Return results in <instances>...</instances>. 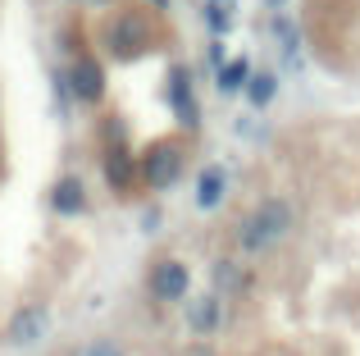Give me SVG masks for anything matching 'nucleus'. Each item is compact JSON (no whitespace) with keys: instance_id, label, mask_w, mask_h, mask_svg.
Wrapping results in <instances>:
<instances>
[{"instance_id":"f257e3e1","label":"nucleus","mask_w":360,"mask_h":356,"mask_svg":"<svg viewBox=\"0 0 360 356\" xmlns=\"http://www.w3.org/2000/svg\"><path fill=\"white\" fill-rule=\"evenodd\" d=\"M288 233H292V205L283 201V196H269V201H260V205H255V210L242 220L238 247L246 251V256H260V251L278 247Z\"/></svg>"},{"instance_id":"f03ea898","label":"nucleus","mask_w":360,"mask_h":356,"mask_svg":"<svg viewBox=\"0 0 360 356\" xmlns=\"http://www.w3.org/2000/svg\"><path fill=\"white\" fill-rule=\"evenodd\" d=\"M101 37H105V51L115 60H137V55H146L155 46V32H150V23L141 14H115Z\"/></svg>"},{"instance_id":"7ed1b4c3","label":"nucleus","mask_w":360,"mask_h":356,"mask_svg":"<svg viewBox=\"0 0 360 356\" xmlns=\"http://www.w3.org/2000/svg\"><path fill=\"white\" fill-rule=\"evenodd\" d=\"M141 183L155 187V192H165V187H174L178 178H183V146L174 142V137H160V142H150L146 151H141Z\"/></svg>"},{"instance_id":"20e7f679","label":"nucleus","mask_w":360,"mask_h":356,"mask_svg":"<svg viewBox=\"0 0 360 356\" xmlns=\"http://www.w3.org/2000/svg\"><path fill=\"white\" fill-rule=\"evenodd\" d=\"M46 329H51V311H46L41 302H27V306H18V311L9 315L5 343L9 348H32V343L46 338Z\"/></svg>"},{"instance_id":"39448f33","label":"nucleus","mask_w":360,"mask_h":356,"mask_svg":"<svg viewBox=\"0 0 360 356\" xmlns=\"http://www.w3.org/2000/svg\"><path fill=\"white\" fill-rule=\"evenodd\" d=\"M146 288L160 297V302H187L192 293V274H187L183 260H155L146 269Z\"/></svg>"},{"instance_id":"423d86ee","label":"nucleus","mask_w":360,"mask_h":356,"mask_svg":"<svg viewBox=\"0 0 360 356\" xmlns=\"http://www.w3.org/2000/svg\"><path fill=\"white\" fill-rule=\"evenodd\" d=\"M69 91L82 106H101V101H105V69H101L91 55H78V60L69 64Z\"/></svg>"},{"instance_id":"0eeeda50","label":"nucleus","mask_w":360,"mask_h":356,"mask_svg":"<svg viewBox=\"0 0 360 356\" xmlns=\"http://www.w3.org/2000/svg\"><path fill=\"white\" fill-rule=\"evenodd\" d=\"M169 106H174V119L187 133L201 128V106H196V96H192V69H183V64L169 69Z\"/></svg>"},{"instance_id":"6e6552de","label":"nucleus","mask_w":360,"mask_h":356,"mask_svg":"<svg viewBox=\"0 0 360 356\" xmlns=\"http://www.w3.org/2000/svg\"><path fill=\"white\" fill-rule=\"evenodd\" d=\"M137 155L128 151V146H105V155H101V170H105V183H110V192H128L132 183L141 178V170H137Z\"/></svg>"},{"instance_id":"1a4fd4ad","label":"nucleus","mask_w":360,"mask_h":356,"mask_svg":"<svg viewBox=\"0 0 360 356\" xmlns=\"http://www.w3.org/2000/svg\"><path fill=\"white\" fill-rule=\"evenodd\" d=\"M187 329H192V333H219L224 329L219 293H196V297H187Z\"/></svg>"},{"instance_id":"9d476101","label":"nucleus","mask_w":360,"mask_h":356,"mask_svg":"<svg viewBox=\"0 0 360 356\" xmlns=\"http://www.w3.org/2000/svg\"><path fill=\"white\" fill-rule=\"evenodd\" d=\"M51 210L55 215H82V210H87V187H82L78 174L55 178V187H51Z\"/></svg>"},{"instance_id":"9b49d317","label":"nucleus","mask_w":360,"mask_h":356,"mask_svg":"<svg viewBox=\"0 0 360 356\" xmlns=\"http://www.w3.org/2000/svg\"><path fill=\"white\" fill-rule=\"evenodd\" d=\"M224 192H229V170H224V165H205L201 178H196V205H201V210H214V205L224 201Z\"/></svg>"},{"instance_id":"f8f14e48","label":"nucleus","mask_w":360,"mask_h":356,"mask_svg":"<svg viewBox=\"0 0 360 356\" xmlns=\"http://www.w3.org/2000/svg\"><path fill=\"white\" fill-rule=\"evenodd\" d=\"M214 82H219V91H224V96H238V91H246V82H251V60H246V55L229 60L219 73H214Z\"/></svg>"},{"instance_id":"ddd939ff","label":"nucleus","mask_w":360,"mask_h":356,"mask_svg":"<svg viewBox=\"0 0 360 356\" xmlns=\"http://www.w3.org/2000/svg\"><path fill=\"white\" fill-rule=\"evenodd\" d=\"M210 279H214V293H242V288H246V269H242V265H238L233 256L214 260Z\"/></svg>"},{"instance_id":"4468645a","label":"nucleus","mask_w":360,"mask_h":356,"mask_svg":"<svg viewBox=\"0 0 360 356\" xmlns=\"http://www.w3.org/2000/svg\"><path fill=\"white\" fill-rule=\"evenodd\" d=\"M278 96V78H274L269 69H260V73H251V82H246V101H251L255 110H264L269 101Z\"/></svg>"},{"instance_id":"2eb2a0df","label":"nucleus","mask_w":360,"mask_h":356,"mask_svg":"<svg viewBox=\"0 0 360 356\" xmlns=\"http://www.w3.org/2000/svg\"><path fill=\"white\" fill-rule=\"evenodd\" d=\"M205 23H210L214 42H224V37H229V27H233V9H219V5H205Z\"/></svg>"},{"instance_id":"dca6fc26","label":"nucleus","mask_w":360,"mask_h":356,"mask_svg":"<svg viewBox=\"0 0 360 356\" xmlns=\"http://www.w3.org/2000/svg\"><path fill=\"white\" fill-rule=\"evenodd\" d=\"M82 356H123V348H119V343H110V338H96Z\"/></svg>"},{"instance_id":"f3484780","label":"nucleus","mask_w":360,"mask_h":356,"mask_svg":"<svg viewBox=\"0 0 360 356\" xmlns=\"http://www.w3.org/2000/svg\"><path fill=\"white\" fill-rule=\"evenodd\" d=\"M210 64H214V73L229 64V51H224V42H210Z\"/></svg>"},{"instance_id":"a211bd4d","label":"nucleus","mask_w":360,"mask_h":356,"mask_svg":"<svg viewBox=\"0 0 360 356\" xmlns=\"http://www.w3.org/2000/svg\"><path fill=\"white\" fill-rule=\"evenodd\" d=\"M141 229L155 233V229H160V210H146V215H141Z\"/></svg>"},{"instance_id":"6ab92c4d","label":"nucleus","mask_w":360,"mask_h":356,"mask_svg":"<svg viewBox=\"0 0 360 356\" xmlns=\"http://www.w3.org/2000/svg\"><path fill=\"white\" fill-rule=\"evenodd\" d=\"M264 5H269V9H283V5H288V0H264Z\"/></svg>"},{"instance_id":"aec40b11","label":"nucleus","mask_w":360,"mask_h":356,"mask_svg":"<svg viewBox=\"0 0 360 356\" xmlns=\"http://www.w3.org/2000/svg\"><path fill=\"white\" fill-rule=\"evenodd\" d=\"M210 5H219V9H233V0H210Z\"/></svg>"},{"instance_id":"412c9836","label":"nucleus","mask_w":360,"mask_h":356,"mask_svg":"<svg viewBox=\"0 0 360 356\" xmlns=\"http://www.w3.org/2000/svg\"><path fill=\"white\" fill-rule=\"evenodd\" d=\"M146 5H155V9H165V5H169V0H146Z\"/></svg>"},{"instance_id":"4be33fe9","label":"nucleus","mask_w":360,"mask_h":356,"mask_svg":"<svg viewBox=\"0 0 360 356\" xmlns=\"http://www.w3.org/2000/svg\"><path fill=\"white\" fill-rule=\"evenodd\" d=\"M87 5H110V0H87Z\"/></svg>"},{"instance_id":"5701e85b","label":"nucleus","mask_w":360,"mask_h":356,"mask_svg":"<svg viewBox=\"0 0 360 356\" xmlns=\"http://www.w3.org/2000/svg\"><path fill=\"white\" fill-rule=\"evenodd\" d=\"M196 356H205V352H196Z\"/></svg>"}]
</instances>
